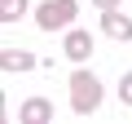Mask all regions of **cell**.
I'll return each instance as SVG.
<instances>
[{"label":"cell","instance_id":"7","mask_svg":"<svg viewBox=\"0 0 132 124\" xmlns=\"http://www.w3.org/2000/svg\"><path fill=\"white\" fill-rule=\"evenodd\" d=\"M27 13V0H0V22H18Z\"/></svg>","mask_w":132,"mask_h":124},{"label":"cell","instance_id":"1","mask_svg":"<svg viewBox=\"0 0 132 124\" xmlns=\"http://www.w3.org/2000/svg\"><path fill=\"white\" fill-rule=\"evenodd\" d=\"M66 89H71V111H75V115H93V111L101 106V98H106V93H101V80H97L93 71H84V67L71 75Z\"/></svg>","mask_w":132,"mask_h":124},{"label":"cell","instance_id":"9","mask_svg":"<svg viewBox=\"0 0 132 124\" xmlns=\"http://www.w3.org/2000/svg\"><path fill=\"white\" fill-rule=\"evenodd\" d=\"M97 9H119V0H93Z\"/></svg>","mask_w":132,"mask_h":124},{"label":"cell","instance_id":"6","mask_svg":"<svg viewBox=\"0 0 132 124\" xmlns=\"http://www.w3.org/2000/svg\"><path fill=\"white\" fill-rule=\"evenodd\" d=\"M0 67H5L9 75L35 71V53H27V49H0Z\"/></svg>","mask_w":132,"mask_h":124},{"label":"cell","instance_id":"8","mask_svg":"<svg viewBox=\"0 0 132 124\" xmlns=\"http://www.w3.org/2000/svg\"><path fill=\"white\" fill-rule=\"evenodd\" d=\"M119 102H123V106H132V71L119 80Z\"/></svg>","mask_w":132,"mask_h":124},{"label":"cell","instance_id":"4","mask_svg":"<svg viewBox=\"0 0 132 124\" xmlns=\"http://www.w3.org/2000/svg\"><path fill=\"white\" fill-rule=\"evenodd\" d=\"M101 31L110 40H132V18H123V9H101Z\"/></svg>","mask_w":132,"mask_h":124},{"label":"cell","instance_id":"2","mask_svg":"<svg viewBox=\"0 0 132 124\" xmlns=\"http://www.w3.org/2000/svg\"><path fill=\"white\" fill-rule=\"evenodd\" d=\"M75 13H79L75 0H44V5L35 9V27L40 31H66Z\"/></svg>","mask_w":132,"mask_h":124},{"label":"cell","instance_id":"3","mask_svg":"<svg viewBox=\"0 0 132 124\" xmlns=\"http://www.w3.org/2000/svg\"><path fill=\"white\" fill-rule=\"evenodd\" d=\"M62 53L71 58V62H88V58H93V36L71 27V31H66V40H62Z\"/></svg>","mask_w":132,"mask_h":124},{"label":"cell","instance_id":"5","mask_svg":"<svg viewBox=\"0 0 132 124\" xmlns=\"http://www.w3.org/2000/svg\"><path fill=\"white\" fill-rule=\"evenodd\" d=\"M18 120L22 124H44V120H53V102L48 98H27L18 106Z\"/></svg>","mask_w":132,"mask_h":124}]
</instances>
